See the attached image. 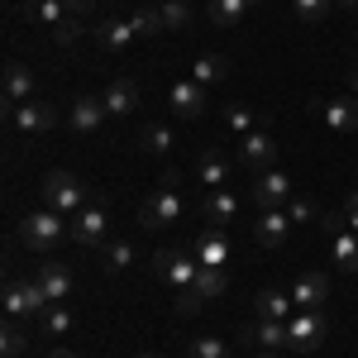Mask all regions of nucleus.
<instances>
[{
    "label": "nucleus",
    "mask_w": 358,
    "mask_h": 358,
    "mask_svg": "<svg viewBox=\"0 0 358 358\" xmlns=\"http://www.w3.org/2000/svg\"><path fill=\"white\" fill-rule=\"evenodd\" d=\"M106 110L110 115H134L138 106H143V91H138V82H129V77H115L110 86H106Z\"/></svg>",
    "instance_id": "nucleus-17"
},
{
    "label": "nucleus",
    "mask_w": 358,
    "mask_h": 358,
    "mask_svg": "<svg viewBox=\"0 0 358 358\" xmlns=\"http://www.w3.org/2000/svg\"><path fill=\"white\" fill-rule=\"evenodd\" d=\"M24 15H29V20H38V24H53V29H62L67 20H72L62 0H29V5H24Z\"/></svg>",
    "instance_id": "nucleus-29"
},
{
    "label": "nucleus",
    "mask_w": 358,
    "mask_h": 358,
    "mask_svg": "<svg viewBox=\"0 0 358 358\" xmlns=\"http://www.w3.org/2000/svg\"><path fill=\"white\" fill-rule=\"evenodd\" d=\"M292 177L287 172H277V167H268V172H253V206L258 210H287V201H292Z\"/></svg>",
    "instance_id": "nucleus-6"
},
{
    "label": "nucleus",
    "mask_w": 358,
    "mask_h": 358,
    "mask_svg": "<svg viewBox=\"0 0 358 358\" xmlns=\"http://www.w3.org/2000/svg\"><path fill=\"white\" fill-rule=\"evenodd\" d=\"M330 277L325 273H301L296 277V287H292V306L296 310H325L330 306Z\"/></svg>",
    "instance_id": "nucleus-10"
},
{
    "label": "nucleus",
    "mask_w": 358,
    "mask_h": 358,
    "mask_svg": "<svg viewBox=\"0 0 358 358\" xmlns=\"http://www.w3.org/2000/svg\"><path fill=\"white\" fill-rule=\"evenodd\" d=\"M310 110L320 115L330 129L339 134H354L358 129V96H334V101H310Z\"/></svg>",
    "instance_id": "nucleus-11"
},
{
    "label": "nucleus",
    "mask_w": 358,
    "mask_h": 358,
    "mask_svg": "<svg viewBox=\"0 0 358 358\" xmlns=\"http://www.w3.org/2000/svg\"><path fill=\"white\" fill-rule=\"evenodd\" d=\"M177 182H182V172L177 167H167L163 182H158V192L143 201V210H138V224L143 229H167L172 220H182V196H177Z\"/></svg>",
    "instance_id": "nucleus-1"
},
{
    "label": "nucleus",
    "mask_w": 358,
    "mask_h": 358,
    "mask_svg": "<svg viewBox=\"0 0 358 358\" xmlns=\"http://www.w3.org/2000/svg\"><path fill=\"white\" fill-rule=\"evenodd\" d=\"M224 124H229V134H253V124H258V115H253V106H229L224 110Z\"/></svg>",
    "instance_id": "nucleus-36"
},
{
    "label": "nucleus",
    "mask_w": 358,
    "mask_h": 358,
    "mask_svg": "<svg viewBox=\"0 0 358 358\" xmlns=\"http://www.w3.org/2000/svg\"><path fill=\"white\" fill-rule=\"evenodd\" d=\"M253 310H258V320H292V315H296L292 296H287V292H273V287L253 296Z\"/></svg>",
    "instance_id": "nucleus-22"
},
{
    "label": "nucleus",
    "mask_w": 358,
    "mask_h": 358,
    "mask_svg": "<svg viewBox=\"0 0 358 358\" xmlns=\"http://www.w3.org/2000/svg\"><path fill=\"white\" fill-rule=\"evenodd\" d=\"M196 177H201L210 192H220L224 182H229V158H220L215 148H210V153H201V158H196Z\"/></svg>",
    "instance_id": "nucleus-24"
},
{
    "label": "nucleus",
    "mask_w": 358,
    "mask_h": 358,
    "mask_svg": "<svg viewBox=\"0 0 358 358\" xmlns=\"http://www.w3.org/2000/svg\"><path fill=\"white\" fill-rule=\"evenodd\" d=\"M48 292L38 287V277L34 282H10L5 287V315H20V320H29V315H43L48 310Z\"/></svg>",
    "instance_id": "nucleus-7"
},
{
    "label": "nucleus",
    "mask_w": 358,
    "mask_h": 358,
    "mask_svg": "<svg viewBox=\"0 0 358 358\" xmlns=\"http://www.w3.org/2000/svg\"><path fill=\"white\" fill-rule=\"evenodd\" d=\"M287 220H292V224H306V220H315V206H310L306 196H292V201H287Z\"/></svg>",
    "instance_id": "nucleus-39"
},
{
    "label": "nucleus",
    "mask_w": 358,
    "mask_h": 358,
    "mask_svg": "<svg viewBox=\"0 0 358 358\" xmlns=\"http://www.w3.org/2000/svg\"><path fill=\"white\" fill-rule=\"evenodd\" d=\"M192 358H234V354H229V344H224L220 334H196L192 339Z\"/></svg>",
    "instance_id": "nucleus-35"
},
{
    "label": "nucleus",
    "mask_w": 358,
    "mask_h": 358,
    "mask_svg": "<svg viewBox=\"0 0 358 358\" xmlns=\"http://www.w3.org/2000/svg\"><path fill=\"white\" fill-rule=\"evenodd\" d=\"M129 24H134L138 38H153V34H163V29H167V24H163V5H138Z\"/></svg>",
    "instance_id": "nucleus-32"
},
{
    "label": "nucleus",
    "mask_w": 358,
    "mask_h": 358,
    "mask_svg": "<svg viewBox=\"0 0 358 358\" xmlns=\"http://www.w3.org/2000/svg\"><path fill=\"white\" fill-rule=\"evenodd\" d=\"M20 101H34V72L24 62H10L5 67V106H20Z\"/></svg>",
    "instance_id": "nucleus-21"
},
{
    "label": "nucleus",
    "mask_w": 358,
    "mask_h": 358,
    "mask_svg": "<svg viewBox=\"0 0 358 358\" xmlns=\"http://www.w3.org/2000/svg\"><path fill=\"white\" fill-rule=\"evenodd\" d=\"M167 101H172V110L182 115V120H196V115H206V106H210V91L201 82H192V77H182V82H172Z\"/></svg>",
    "instance_id": "nucleus-13"
},
{
    "label": "nucleus",
    "mask_w": 358,
    "mask_h": 358,
    "mask_svg": "<svg viewBox=\"0 0 358 358\" xmlns=\"http://www.w3.org/2000/svg\"><path fill=\"white\" fill-rule=\"evenodd\" d=\"M38 287H43L48 301L57 306V301H67V292H72V273H67L57 258H43V263H38Z\"/></svg>",
    "instance_id": "nucleus-19"
},
{
    "label": "nucleus",
    "mask_w": 358,
    "mask_h": 358,
    "mask_svg": "<svg viewBox=\"0 0 358 358\" xmlns=\"http://www.w3.org/2000/svg\"><path fill=\"white\" fill-rule=\"evenodd\" d=\"M224 258H229L224 234L220 229H206V234L196 239V263H201V268H224Z\"/></svg>",
    "instance_id": "nucleus-23"
},
{
    "label": "nucleus",
    "mask_w": 358,
    "mask_h": 358,
    "mask_svg": "<svg viewBox=\"0 0 358 358\" xmlns=\"http://www.w3.org/2000/svg\"><path fill=\"white\" fill-rule=\"evenodd\" d=\"M43 330H48V334H67V330H72V310H67L62 301L48 306V310H43Z\"/></svg>",
    "instance_id": "nucleus-38"
},
{
    "label": "nucleus",
    "mask_w": 358,
    "mask_h": 358,
    "mask_svg": "<svg viewBox=\"0 0 358 358\" xmlns=\"http://www.w3.org/2000/svg\"><path fill=\"white\" fill-rule=\"evenodd\" d=\"M239 163L253 167V172H268L277 163V138L268 129H253V134L239 138Z\"/></svg>",
    "instance_id": "nucleus-12"
},
{
    "label": "nucleus",
    "mask_w": 358,
    "mask_h": 358,
    "mask_svg": "<svg viewBox=\"0 0 358 358\" xmlns=\"http://www.w3.org/2000/svg\"><path fill=\"white\" fill-rule=\"evenodd\" d=\"M138 34L129 20H106V24H96V43L106 48V53H129V43H134Z\"/></svg>",
    "instance_id": "nucleus-20"
},
{
    "label": "nucleus",
    "mask_w": 358,
    "mask_h": 358,
    "mask_svg": "<svg viewBox=\"0 0 358 358\" xmlns=\"http://www.w3.org/2000/svg\"><path fill=\"white\" fill-rule=\"evenodd\" d=\"M253 358H282V354H277V349H263V354H253Z\"/></svg>",
    "instance_id": "nucleus-46"
},
{
    "label": "nucleus",
    "mask_w": 358,
    "mask_h": 358,
    "mask_svg": "<svg viewBox=\"0 0 358 358\" xmlns=\"http://www.w3.org/2000/svg\"><path fill=\"white\" fill-rule=\"evenodd\" d=\"M134 244H129V239H115V244H106V258H101V263H106V277H120V273H129V268H134Z\"/></svg>",
    "instance_id": "nucleus-28"
},
{
    "label": "nucleus",
    "mask_w": 358,
    "mask_h": 358,
    "mask_svg": "<svg viewBox=\"0 0 358 358\" xmlns=\"http://www.w3.org/2000/svg\"><path fill=\"white\" fill-rule=\"evenodd\" d=\"M287 234H292V220H287V210H258V224H253V244L277 253V248H287Z\"/></svg>",
    "instance_id": "nucleus-14"
},
{
    "label": "nucleus",
    "mask_w": 358,
    "mask_h": 358,
    "mask_svg": "<svg viewBox=\"0 0 358 358\" xmlns=\"http://www.w3.org/2000/svg\"><path fill=\"white\" fill-rule=\"evenodd\" d=\"M77 34H82V29H77V20H67L62 29H53V38H57V43H72Z\"/></svg>",
    "instance_id": "nucleus-42"
},
{
    "label": "nucleus",
    "mask_w": 358,
    "mask_h": 358,
    "mask_svg": "<svg viewBox=\"0 0 358 358\" xmlns=\"http://www.w3.org/2000/svg\"><path fill=\"white\" fill-rule=\"evenodd\" d=\"M344 224H349V229L358 234V192L349 196V201H344Z\"/></svg>",
    "instance_id": "nucleus-41"
},
{
    "label": "nucleus",
    "mask_w": 358,
    "mask_h": 358,
    "mask_svg": "<svg viewBox=\"0 0 358 358\" xmlns=\"http://www.w3.org/2000/svg\"><path fill=\"white\" fill-rule=\"evenodd\" d=\"M224 72H229V62H224V57H215V53H201L192 62V82H201L206 91H210V86H220Z\"/></svg>",
    "instance_id": "nucleus-25"
},
{
    "label": "nucleus",
    "mask_w": 358,
    "mask_h": 358,
    "mask_svg": "<svg viewBox=\"0 0 358 358\" xmlns=\"http://www.w3.org/2000/svg\"><path fill=\"white\" fill-rule=\"evenodd\" d=\"M20 239H24L34 253H53L62 239H72L67 234V215H57V210H29L24 220H20Z\"/></svg>",
    "instance_id": "nucleus-3"
},
{
    "label": "nucleus",
    "mask_w": 358,
    "mask_h": 358,
    "mask_svg": "<svg viewBox=\"0 0 358 358\" xmlns=\"http://www.w3.org/2000/svg\"><path fill=\"white\" fill-rule=\"evenodd\" d=\"M330 244H334V263H339V273H358V234H354V229H339Z\"/></svg>",
    "instance_id": "nucleus-30"
},
{
    "label": "nucleus",
    "mask_w": 358,
    "mask_h": 358,
    "mask_svg": "<svg viewBox=\"0 0 358 358\" xmlns=\"http://www.w3.org/2000/svg\"><path fill=\"white\" fill-rule=\"evenodd\" d=\"M248 10H253L248 0H210V20H215L220 29H234V24L248 15Z\"/></svg>",
    "instance_id": "nucleus-31"
},
{
    "label": "nucleus",
    "mask_w": 358,
    "mask_h": 358,
    "mask_svg": "<svg viewBox=\"0 0 358 358\" xmlns=\"http://www.w3.org/2000/svg\"><path fill=\"white\" fill-rule=\"evenodd\" d=\"M167 148H172V124H143V129H138V153L163 158Z\"/></svg>",
    "instance_id": "nucleus-26"
},
{
    "label": "nucleus",
    "mask_w": 358,
    "mask_h": 358,
    "mask_svg": "<svg viewBox=\"0 0 358 358\" xmlns=\"http://www.w3.org/2000/svg\"><path fill=\"white\" fill-rule=\"evenodd\" d=\"M224 287H229V277H224V268H201V277H196V296L201 301H210V296H224Z\"/></svg>",
    "instance_id": "nucleus-33"
},
{
    "label": "nucleus",
    "mask_w": 358,
    "mask_h": 358,
    "mask_svg": "<svg viewBox=\"0 0 358 358\" xmlns=\"http://www.w3.org/2000/svg\"><path fill=\"white\" fill-rule=\"evenodd\" d=\"M239 344H258V349H287V320H258V325H239L234 330Z\"/></svg>",
    "instance_id": "nucleus-16"
},
{
    "label": "nucleus",
    "mask_w": 358,
    "mask_h": 358,
    "mask_svg": "<svg viewBox=\"0 0 358 358\" xmlns=\"http://www.w3.org/2000/svg\"><path fill=\"white\" fill-rule=\"evenodd\" d=\"M153 273L163 277L167 287L187 292V287H196V277H201V263L187 258L182 248H158V253H153Z\"/></svg>",
    "instance_id": "nucleus-5"
},
{
    "label": "nucleus",
    "mask_w": 358,
    "mask_h": 358,
    "mask_svg": "<svg viewBox=\"0 0 358 358\" xmlns=\"http://www.w3.org/2000/svg\"><path fill=\"white\" fill-rule=\"evenodd\" d=\"M330 334V310H296L287 320V349L292 354H315Z\"/></svg>",
    "instance_id": "nucleus-4"
},
{
    "label": "nucleus",
    "mask_w": 358,
    "mask_h": 358,
    "mask_svg": "<svg viewBox=\"0 0 358 358\" xmlns=\"http://www.w3.org/2000/svg\"><path fill=\"white\" fill-rule=\"evenodd\" d=\"M0 349H5V358H20L29 349V330L20 315H5V325H0Z\"/></svg>",
    "instance_id": "nucleus-27"
},
{
    "label": "nucleus",
    "mask_w": 358,
    "mask_h": 358,
    "mask_svg": "<svg viewBox=\"0 0 358 358\" xmlns=\"http://www.w3.org/2000/svg\"><path fill=\"white\" fill-rule=\"evenodd\" d=\"M201 306H206V301H201V296H196L192 287H187V292H177V310H182V315H196V310H201Z\"/></svg>",
    "instance_id": "nucleus-40"
},
{
    "label": "nucleus",
    "mask_w": 358,
    "mask_h": 358,
    "mask_svg": "<svg viewBox=\"0 0 358 358\" xmlns=\"http://www.w3.org/2000/svg\"><path fill=\"white\" fill-rule=\"evenodd\" d=\"M62 5H67L72 15H91V10H96V0H62Z\"/></svg>",
    "instance_id": "nucleus-44"
},
{
    "label": "nucleus",
    "mask_w": 358,
    "mask_h": 358,
    "mask_svg": "<svg viewBox=\"0 0 358 358\" xmlns=\"http://www.w3.org/2000/svg\"><path fill=\"white\" fill-rule=\"evenodd\" d=\"M339 5H344V10H354V5H358V0H339Z\"/></svg>",
    "instance_id": "nucleus-47"
},
{
    "label": "nucleus",
    "mask_w": 358,
    "mask_h": 358,
    "mask_svg": "<svg viewBox=\"0 0 358 358\" xmlns=\"http://www.w3.org/2000/svg\"><path fill=\"white\" fill-rule=\"evenodd\" d=\"M5 115L24 134H48L57 124V106H48V101H20V106H5Z\"/></svg>",
    "instance_id": "nucleus-9"
},
{
    "label": "nucleus",
    "mask_w": 358,
    "mask_h": 358,
    "mask_svg": "<svg viewBox=\"0 0 358 358\" xmlns=\"http://www.w3.org/2000/svg\"><path fill=\"white\" fill-rule=\"evenodd\" d=\"M106 115H110V110H106L101 96H77V101L67 106V124H72L77 134H96V129L106 124Z\"/></svg>",
    "instance_id": "nucleus-15"
},
{
    "label": "nucleus",
    "mask_w": 358,
    "mask_h": 358,
    "mask_svg": "<svg viewBox=\"0 0 358 358\" xmlns=\"http://www.w3.org/2000/svg\"><path fill=\"white\" fill-rule=\"evenodd\" d=\"M138 358H158V354H138Z\"/></svg>",
    "instance_id": "nucleus-49"
},
{
    "label": "nucleus",
    "mask_w": 358,
    "mask_h": 358,
    "mask_svg": "<svg viewBox=\"0 0 358 358\" xmlns=\"http://www.w3.org/2000/svg\"><path fill=\"white\" fill-rule=\"evenodd\" d=\"M201 215L215 224V229H224V224L239 215V196L229 192V187H220V192H210L206 201H201Z\"/></svg>",
    "instance_id": "nucleus-18"
},
{
    "label": "nucleus",
    "mask_w": 358,
    "mask_h": 358,
    "mask_svg": "<svg viewBox=\"0 0 358 358\" xmlns=\"http://www.w3.org/2000/svg\"><path fill=\"white\" fill-rule=\"evenodd\" d=\"M334 5H339V0H292V10H296L301 24H325Z\"/></svg>",
    "instance_id": "nucleus-34"
},
{
    "label": "nucleus",
    "mask_w": 358,
    "mask_h": 358,
    "mask_svg": "<svg viewBox=\"0 0 358 358\" xmlns=\"http://www.w3.org/2000/svg\"><path fill=\"white\" fill-rule=\"evenodd\" d=\"M43 206L72 220L77 210L91 206V187H86L82 177H72V172H48V177H43Z\"/></svg>",
    "instance_id": "nucleus-2"
},
{
    "label": "nucleus",
    "mask_w": 358,
    "mask_h": 358,
    "mask_svg": "<svg viewBox=\"0 0 358 358\" xmlns=\"http://www.w3.org/2000/svg\"><path fill=\"white\" fill-rule=\"evenodd\" d=\"M163 24L167 29H187L192 24V5H187V0H163Z\"/></svg>",
    "instance_id": "nucleus-37"
},
{
    "label": "nucleus",
    "mask_w": 358,
    "mask_h": 358,
    "mask_svg": "<svg viewBox=\"0 0 358 358\" xmlns=\"http://www.w3.org/2000/svg\"><path fill=\"white\" fill-rule=\"evenodd\" d=\"M354 96H358V67H354Z\"/></svg>",
    "instance_id": "nucleus-48"
},
{
    "label": "nucleus",
    "mask_w": 358,
    "mask_h": 358,
    "mask_svg": "<svg viewBox=\"0 0 358 358\" xmlns=\"http://www.w3.org/2000/svg\"><path fill=\"white\" fill-rule=\"evenodd\" d=\"M106 229H110V215H106V206H86V210H77V215L67 220V234H72V244H82V248H101V244H106Z\"/></svg>",
    "instance_id": "nucleus-8"
},
{
    "label": "nucleus",
    "mask_w": 358,
    "mask_h": 358,
    "mask_svg": "<svg viewBox=\"0 0 358 358\" xmlns=\"http://www.w3.org/2000/svg\"><path fill=\"white\" fill-rule=\"evenodd\" d=\"M48 358H77V354H72V349H53Z\"/></svg>",
    "instance_id": "nucleus-45"
},
{
    "label": "nucleus",
    "mask_w": 358,
    "mask_h": 358,
    "mask_svg": "<svg viewBox=\"0 0 358 358\" xmlns=\"http://www.w3.org/2000/svg\"><path fill=\"white\" fill-rule=\"evenodd\" d=\"M320 229H325V234H339V229H344V215H320Z\"/></svg>",
    "instance_id": "nucleus-43"
}]
</instances>
